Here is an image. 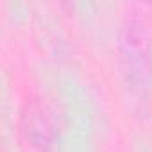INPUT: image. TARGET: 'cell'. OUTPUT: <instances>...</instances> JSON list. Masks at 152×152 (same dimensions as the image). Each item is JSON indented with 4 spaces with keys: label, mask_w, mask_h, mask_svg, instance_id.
<instances>
[{
    "label": "cell",
    "mask_w": 152,
    "mask_h": 152,
    "mask_svg": "<svg viewBox=\"0 0 152 152\" xmlns=\"http://www.w3.org/2000/svg\"><path fill=\"white\" fill-rule=\"evenodd\" d=\"M118 56L125 86L134 97H145L152 75L150 36L145 20L127 16L118 34Z\"/></svg>",
    "instance_id": "6da1fadb"
},
{
    "label": "cell",
    "mask_w": 152,
    "mask_h": 152,
    "mask_svg": "<svg viewBox=\"0 0 152 152\" xmlns=\"http://www.w3.org/2000/svg\"><path fill=\"white\" fill-rule=\"evenodd\" d=\"M20 134L23 141L38 150L50 152L54 147V124L50 111L39 99H27L20 111Z\"/></svg>",
    "instance_id": "7a4b0ae2"
}]
</instances>
